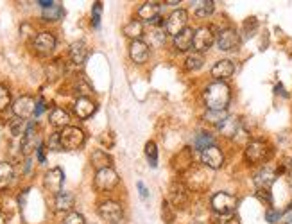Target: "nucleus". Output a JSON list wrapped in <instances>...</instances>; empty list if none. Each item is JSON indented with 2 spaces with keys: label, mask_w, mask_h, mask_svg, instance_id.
<instances>
[{
  "label": "nucleus",
  "mask_w": 292,
  "mask_h": 224,
  "mask_svg": "<svg viewBox=\"0 0 292 224\" xmlns=\"http://www.w3.org/2000/svg\"><path fill=\"white\" fill-rule=\"evenodd\" d=\"M203 101L210 112H226L231 101V88L224 81H213L204 88Z\"/></svg>",
  "instance_id": "nucleus-1"
},
{
  "label": "nucleus",
  "mask_w": 292,
  "mask_h": 224,
  "mask_svg": "<svg viewBox=\"0 0 292 224\" xmlns=\"http://www.w3.org/2000/svg\"><path fill=\"white\" fill-rule=\"evenodd\" d=\"M210 205H212V210L219 217H231L233 212L237 210V206H239V199L230 192H217L212 196Z\"/></svg>",
  "instance_id": "nucleus-2"
},
{
  "label": "nucleus",
  "mask_w": 292,
  "mask_h": 224,
  "mask_svg": "<svg viewBox=\"0 0 292 224\" xmlns=\"http://www.w3.org/2000/svg\"><path fill=\"white\" fill-rule=\"evenodd\" d=\"M244 154H245V160L249 164H264V162H267L271 158L273 147L269 145V142L262 140V138H256V140L247 142Z\"/></svg>",
  "instance_id": "nucleus-3"
},
{
  "label": "nucleus",
  "mask_w": 292,
  "mask_h": 224,
  "mask_svg": "<svg viewBox=\"0 0 292 224\" xmlns=\"http://www.w3.org/2000/svg\"><path fill=\"white\" fill-rule=\"evenodd\" d=\"M59 140H61L63 149L76 151L85 144V131L81 129V127L68 126V127H65V129L59 131Z\"/></svg>",
  "instance_id": "nucleus-4"
},
{
  "label": "nucleus",
  "mask_w": 292,
  "mask_h": 224,
  "mask_svg": "<svg viewBox=\"0 0 292 224\" xmlns=\"http://www.w3.org/2000/svg\"><path fill=\"white\" fill-rule=\"evenodd\" d=\"M187 24H189V13L185 9H176L167 16L163 27H165L167 34L176 38L179 33H183L185 29H187Z\"/></svg>",
  "instance_id": "nucleus-5"
},
{
  "label": "nucleus",
  "mask_w": 292,
  "mask_h": 224,
  "mask_svg": "<svg viewBox=\"0 0 292 224\" xmlns=\"http://www.w3.org/2000/svg\"><path fill=\"white\" fill-rule=\"evenodd\" d=\"M99 215L102 217V221L109 224H118L120 221L124 219V210L122 205L117 203V201H102L99 205Z\"/></svg>",
  "instance_id": "nucleus-6"
},
{
  "label": "nucleus",
  "mask_w": 292,
  "mask_h": 224,
  "mask_svg": "<svg viewBox=\"0 0 292 224\" xmlns=\"http://www.w3.org/2000/svg\"><path fill=\"white\" fill-rule=\"evenodd\" d=\"M241 45V36L233 27H226L217 34V47L222 52H233Z\"/></svg>",
  "instance_id": "nucleus-7"
},
{
  "label": "nucleus",
  "mask_w": 292,
  "mask_h": 224,
  "mask_svg": "<svg viewBox=\"0 0 292 224\" xmlns=\"http://www.w3.org/2000/svg\"><path fill=\"white\" fill-rule=\"evenodd\" d=\"M213 42H215V34H213V29L208 27V25H203V27L195 29L192 49L195 52H199V54H203V52H206L208 49L212 47Z\"/></svg>",
  "instance_id": "nucleus-8"
},
{
  "label": "nucleus",
  "mask_w": 292,
  "mask_h": 224,
  "mask_svg": "<svg viewBox=\"0 0 292 224\" xmlns=\"http://www.w3.org/2000/svg\"><path fill=\"white\" fill-rule=\"evenodd\" d=\"M95 188L100 192H108V190H113L115 187L118 185V174L115 172L113 168H102V170H97L95 174Z\"/></svg>",
  "instance_id": "nucleus-9"
},
{
  "label": "nucleus",
  "mask_w": 292,
  "mask_h": 224,
  "mask_svg": "<svg viewBox=\"0 0 292 224\" xmlns=\"http://www.w3.org/2000/svg\"><path fill=\"white\" fill-rule=\"evenodd\" d=\"M34 110H36V101L29 95H22L13 103V113L16 115V118H22V120L33 117Z\"/></svg>",
  "instance_id": "nucleus-10"
},
{
  "label": "nucleus",
  "mask_w": 292,
  "mask_h": 224,
  "mask_svg": "<svg viewBox=\"0 0 292 224\" xmlns=\"http://www.w3.org/2000/svg\"><path fill=\"white\" fill-rule=\"evenodd\" d=\"M201 162H203L204 167L217 170V168H221L224 165V154L217 145H210L204 151H201Z\"/></svg>",
  "instance_id": "nucleus-11"
},
{
  "label": "nucleus",
  "mask_w": 292,
  "mask_h": 224,
  "mask_svg": "<svg viewBox=\"0 0 292 224\" xmlns=\"http://www.w3.org/2000/svg\"><path fill=\"white\" fill-rule=\"evenodd\" d=\"M33 47L38 54H50L56 49V36L49 31H42L34 36L33 40Z\"/></svg>",
  "instance_id": "nucleus-12"
},
{
  "label": "nucleus",
  "mask_w": 292,
  "mask_h": 224,
  "mask_svg": "<svg viewBox=\"0 0 292 224\" xmlns=\"http://www.w3.org/2000/svg\"><path fill=\"white\" fill-rule=\"evenodd\" d=\"M43 183H45V188L56 196V194H59L63 188V183H65V172H63L59 167L50 168V170L45 174V177H43Z\"/></svg>",
  "instance_id": "nucleus-13"
},
{
  "label": "nucleus",
  "mask_w": 292,
  "mask_h": 224,
  "mask_svg": "<svg viewBox=\"0 0 292 224\" xmlns=\"http://www.w3.org/2000/svg\"><path fill=\"white\" fill-rule=\"evenodd\" d=\"M22 153L25 154V156H29V154L33 153V151L38 149V135H36V124L34 122H29L27 124V129H25L24 136H22Z\"/></svg>",
  "instance_id": "nucleus-14"
},
{
  "label": "nucleus",
  "mask_w": 292,
  "mask_h": 224,
  "mask_svg": "<svg viewBox=\"0 0 292 224\" xmlns=\"http://www.w3.org/2000/svg\"><path fill=\"white\" fill-rule=\"evenodd\" d=\"M169 197H170V203L178 208H185L187 203H189V188L185 187L183 183H172L170 185V190H169Z\"/></svg>",
  "instance_id": "nucleus-15"
},
{
  "label": "nucleus",
  "mask_w": 292,
  "mask_h": 224,
  "mask_svg": "<svg viewBox=\"0 0 292 224\" xmlns=\"http://www.w3.org/2000/svg\"><path fill=\"white\" fill-rule=\"evenodd\" d=\"M149 54H151L149 45H147L146 42H142V40L131 42V45H129V56H131L133 63H137V65H144V63H147Z\"/></svg>",
  "instance_id": "nucleus-16"
},
{
  "label": "nucleus",
  "mask_w": 292,
  "mask_h": 224,
  "mask_svg": "<svg viewBox=\"0 0 292 224\" xmlns=\"http://www.w3.org/2000/svg\"><path fill=\"white\" fill-rule=\"evenodd\" d=\"M210 74H212V77H215L217 81L228 79V77H231V75L235 74V63H233L231 59L217 61L215 65L212 66Z\"/></svg>",
  "instance_id": "nucleus-17"
},
{
  "label": "nucleus",
  "mask_w": 292,
  "mask_h": 224,
  "mask_svg": "<svg viewBox=\"0 0 292 224\" xmlns=\"http://www.w3.org/2000/svg\"><path fill=\"white\" fill-rule=\"evenodd\" d=\"M274 181H276V170L271 167L260 168L258 172L254 174V185L258 187V190H269Z\"/></svg>",
  "instance_id": "nucleus-18"
},
{
  "label": "nucleus",
  "mask_w": 292,
  "mask_h": 224,
  "mask_svg": "<svg viewBox=\"0 0 292 224\" xmlns=\"http://www.w3.org/2000/svg\"><path fill=\"white\" fill-rule=\"evenodd\" d=\"M95 110H97V104L90 97H79L76 101V104H74V113H76L81 120L92 117L95 113Z\"/></svg>",
  "instance_id": "nucleus-19"
},
{
  "label": "nucleus",
  "mask_w": 292,
  "mask_h": 224,
  "mask_svg": "<svg viewBox=\"0 0 292 224\" xmlns=\"http://www.w3.org/2000/svg\"><path fill=\"white\" fill-rule=\"evenodd\" d=\"M160 9H161L160 2H146L138 9V18L152 24V22H156V20L160 18Z\"/></svg>",
  "instance_id": "nucleus-20"
},
{
  "label": "nucleus",
  "mask_w": 292,
  "mask_h": 224,
  "mask_svg": "<svg viewBox=\"0 0 292 224\" xmlns=\"http://www.w3.org/2000/svg\"><path fill=\"white\" fill-rule=\"evenodd\" d=\"M68 57H70V61L76 66L83 65V63L86 61V57H88V49H86L85 43L83 42L72 43L70 49H68Z\"/></svg>",
  "instance_id": "nucleus-21"
},
{
  "label": "nucleus",
  "mask_w": 292,
  "mask_h": 224,
  "mask_svg": "<svg viewBox=\"0 0 292 224\" xmlns=\"http://www.w3.org/2000/svg\"><path fill=\"white\" fill-rule=\"evenodd\" d=\"M76 197L72 192H59L54 197V210L56 212H70L74 208Z\"/></svg>",
  "instance_id": "nucleus-22"
},
{
  "label": "nucleus",
  "mask_w": 292,
  "mask_h": 224,
  "mask_svg": "<svg viewBox=\"0 0 292 224\" xmlns=\"http://www.w3.org/2000/svg\"><path fill=\"white\" fill-rule=\"evenodd\" d=\"M194 34H195V31L190 27H187L183 31V33H179L178 36L174 38V47L176 51L179 52H187L192 49V43H194Z\"/></svg>",
  "instance_id": "nucleus-23"
},
{
  "label": "nucleus",
  "mask_w": 292,
  "mask_h": 224,
  "mask_svg": "<svg viewBox=\"0 0 292 224\" xmlns=\"http://www.w3.org/2000/svg\"><path fill=\"white\" fill-rule=\"evenodd\" d=\"M49 122H50L54 127L65 129V127L70 126V115H68V112L63 110V108H54L50 112V115H49Z\"/></svg>",
  "instance_id": "nucleus-24"
},
{
  "label": "nucleus",
  "mask_w": 292,
  "mask_h": 224,
  "mask_svg": "<svg viewBox=\"0 0 292 224\" xmlns=\"http://www.w3.org/2000/svg\"><path fill=\"white\" fill-rule=\"evenodd\" d=\"M92 165H94L97 170H102V168H109L111 167V156H109L106 151L97 149L92 153Z\"/></svg>",
  "instance_id": "nucleus-25"
},
{
  "label": "nucleus",
  "mask_w": 292,
  "mask_h": 224,
  "mask_svg": "<svg viewBox=\"0 0 292 224\" xmlns=\"http://www.w3.org/2000/svg\"><path fill=\"white\" fill-rule=\"evenodd\" d=\"M124 34H126L127 38H131L133 42L140 40L142 34H144V25H142L140 20H137V18L129 20V22L124 25Z\"/></svg>",
  "instance_id": "nucleus-26"
},
{
  "label": "nucleus",
  "mask_w": 292,
  "mask_h": 224,
  "mask_svg": "<svg viewBox=\"0 0 292 224\" xmlns=\"http://www.w3.org/2000/svg\"><path fill=\"white\" fill-rule=\"evenodd\" d=\"M178 162H181V164L176 167V170H178V172H185L187 168L192 167V164H194L192 149H189V147H187V149H181V153H178V156L172 160V164H178Z\"/></svg>",
  "instance_id": "nucleus-27"
},
{
  "label": "nucleus",
  "mask_w": 292,
  "mask_h": 224,
  "mask_svg": "<svg viewBox=\"0 0 292 224\" xmlns=\"http://www.w3.org/2000/svg\"><path fill=\"white\" fill-rule=\"evenodd\" d=\"M14 177V168L9 162H0V190L7 188Z\"/></svg>",
  "instance_id": "nucleus-28"
},
{
  "label": "nucleus",
  "mask_w": 292,
  "mask_h": 224,
  "mask_svg": "<svg viewBox=\"0 0 292 224\" xmlns=\"http://www.w3.org/2000/svg\"><path fill=\"white\" fill-rule=\"evenodd\" d=\"M210 145H215V136L212 133H206V131H201L195 135L194 138V149L195 151H204Z\"/></svg>",
  "instance_id": "nucleus-29"
},
{
  "label": "nucleus",
  "mask_w": 292,
  "mask_h": 224,
  "mask_svg": "<svg viewBox=\"0 0 292 224\" xmlns=\"http://www.w3.org/2000/svg\"><path fill=\"white\" fill-rule=\"evenodd\" d=\"M215 11V4L210 0H201V2H194V13L197 18H208L210 14Z\"/></svg>",
  "instance_id": "nucleus-30"
},
{
  "label": "nucleus",
  "mask_w": 292,
  "mask_h": 224,
  "mask_svg": "<svg viewBox=\"0 0 292 224\" xmlns=\"http://www.w3.org/2000/svg\"><path fill=\"white\" fill-rule=\"evenodd\" d=\"M203 65H204V57H203V54H199V52H194V54L187 56V59H185V68L190 72H195V70H199V68H203Z\"/></svg>",
  "instance_id": "nucleus-31"
},
{
  "label": "nucleus",
  "mask_w": 292,
  "mask_h": 224,
  "mask_svg": "<svg viewBox=\"0 0 292 224\" xmlns=\"http://www.w3.org/2000/svg\"><path fill=\"white\" fill-rule=\"evenodd\" d=\"M219 129H221L226 136H237L239 135V131H241V122L237 120V118H233V117H228L226 122H224Z\"/></svg>",
  "instance_id": "nucleus-32"
},
{
  "label": "nucleus",
  "mask_w": 292,
  "mask_h": 224,
  "mask_svg": "<svg viewBox=\"0 0 292 224\" xmlns=\"http://www.w3.org/2000/svg\"><path fill=\"white\" fill-rule=\"evenodd\" d=\"M63 14H65V11H63V7L59 4H54L52 7H49V9H43V20H47V22H57V20L63 18Z\"/></svg>",
  "instance_id": "nucleus-33"
},
{
  "label": "nucleus",
  "mask_w": 292,
  "mask_h": 224,
  "mask_svg": "<svg viewBox=\"0 0 292 224\" xmlns=\"http://www.w3.org/2000/svg\"><path fill=\"white\" fill-rule=\"evenodd\" d=\"M228 118V113L226 112H210L208 110V113L204 115V120L208 122V124H212V126H217L221 127L224 122H226Z\"/></svg>",
  "instance_id": "nucleus-34"
},
{
  "label": "nucleus",
  "mask_w": 292,
  "mask_h": 224,
  "mask_svg": "<svg viewBox=\"0 0 292 224\" xmlns=\"http://www.w3.org/2000/svg\"><path fill=\"white\" fill-rule=\"evenodd\" d=\"M74 90H76V94L79 95V97H88V95L92 94V86L86 83L85 77H77L76 83H74Z\"/></svg>",
  "instance_id": "nucleus-35"
},
{
  "label": "nucleus",
  "mask_w": 292,
  "mask_h": 224,
  "mask_svg": "<svg viewBox=\"0 0 292 224\" xmlns=\"http://www.w3.org/2000/svg\"><path fill=\"white\" fill-rule=\"evenodd\" d=\"M146 156H147V160H149V165H151V167H156V165H158V147H156L154 142H147Z\"/></svg>",
  "instance_id": "nucleus-36"
},
{
  "label": "nucleus",
  "mask_w": 292,
  "mask_h": 224,
  "mask_svg": "<svg viewBox=\"0 0 292 224\" xmlns=\"http://www.w3.org/2000/svg\"><path fill=\"white\" fill-rule=\"evenodd\" d=\"M11 135L13 136H24L25 129H27V122L22 120V118H14L13 122L9 124Z\"/></svg>",
  "instance_id": "nucleus-37"
},
{
  "label": "nucleus",
  "mask_w": 292,
  "mask_h": 224,
  "mask_svg": "<svg viewBox=\"0 0 292 224\" xmlns=\"http://www.w3.org/2000/svg\"><path fill=\"white\" fill-rule=\"evenodd\" d=\"M11 103V94H9V90L5 88V86H2L0 84V112L2 110H5V108L9 106Z\"/></svg>",
  "instance_id": "nucleus-38"
},
{
  "label": "nucleus",
  "mask_w": 292,
  "mask_h": 224,
  "mask_svg": "<svg viewBox=\"0 0 292 224\" xmlns=\"http://www.w3.org/2000/svg\"><path fill=\"white\" fill-rule=\"evenodd\" d=\"M100 13H102V4H100V2H95L94 11H92V25H94L95 29L100 25Z\"/></svg>",
  "instance_id": "nucleus-39"
},
{
  "label": "nucleus",
  "mask_w": 292,
  "mask_h": 224,
  "mask_svg": "<svg viewBox=\"0 0 292 224\" xmlns=\"http://www.w3.org/2000/svg\"><path fill=\"white\" fill-rule=\"evenodd\" d=\"M63 224H86V223H85V217H83L81 214H77V212H70V214L63 219Z\"/></svg>",
  "instance_id": "nucleus-40"
},
{
  "label": "nucleus",
  "mask_w": 292,
  "mask_h": 224,
  "mask_svg": "<svg viewBox=\"0 0 292 224\" xmlns=\"http://www.w3.org/2000/svg\"><path fill=\"white\" fill-rule=\"evenodd\" d=\"M49 149L52 151H61V140H59V133H52L49 138Z\"/></svg>",
  "instance_id": "nucleus-41"
},
{
  "label": "nucleus",
  "mask_w": 292,
  "mask_h": 224,
  "mask_svg": "<svg viewBox=\"0 0 292 224\" xmlns=\"http://www.w3.org/2000/svg\"><path fill=\"white\" fill-rule=\"evenodd\" d=\"M258 27V22H256V18H247L244 22V33L247 34V36H251V34L254 33V29Z\"/></svg>",
  "instance_id": "nucleus-42"
},
{
  "label": "nucleus",
  "mask_w": 292,
  "mask_h": 224,
  "mask_svg": "<svg viewBox=\"0 0 292 224\" xmlns=\"http://www.w3.org/2000/svg\"><path fill=\"white\" fill-rule=\"evenodd\" d=\"M163 219H165V223H169V224L174 221L172 206H170V203H167V201H163Z\"/></svg>",
  "instance_id": "nucleus-43"
},
{
  "label": "nucleus",
  "mask_w": 292,
  "mask_h": 224,
  "mask_svg": "<svg viewBox=\"0 0 292 224\" xmlns=\"http://www.w3.org/2000/svg\"><path fill=\"white\" fill-rule=\"evenodd\" d=\"M280 217H282V214L280 212H276V210H273V208H269L267 212H265V219H267V223H278L280 221Z\"/></svg>",
  "instance_id": "nucleus-44"
},
{
  "label": "nucleus",
  "mask_w": 292,
  "mask_h": 224,
  "mask_svg": "<svg viewBox=\"0 0 292 224\" xmlns=\"http://www.w3.org/2000/svg\"><path fill=\"white\" fill-rule=\"evenodd\" d=\"M256 197L264 201L265 205H273V197H271V192L269 190H258L256 192Z\"/></svg>",
  "instance_id": "nucleus-45"
},
{
  "label": "nucleus",
  "mask_w": 292,
  "mask_h": 224,
  "mask_svg": "<svg viewBox=\"0 0 292 224\" xmlns=\"http://www.w3.org/2000/svg\"><path fill=\"white\" fill-rule=\"evenodd\" d=\"M45 101H43V99H38V101H36V110H34V117H40V115H42L43 112H45Z\"/></svg>",
  "instance_id": "nucleus-46"
},
{
  "label": "nucleus",
  "mask_w": 292,
  "mask_h": 224,
  "mask_svg": "<svg viewBox=\"0 0 292 224\" xmlns=\"http://www.w3.org/2000/svg\"><path fill=\"white\" fill-rule=\"evenodd\" d=\"M36 156H38L40 164H45V147H43V144L38 145V149H36Z\"/></svg>",
  "instance_id": "nucleus-47"
},
{
  "label": "nucleus",
  "mask_w": 292,
  "mask_h": 224,
  "mask_svg": "<svg viewBox=\"0 0 292 224\" xmlns=\"http://www.w3.org/2000/svg\"><path fill=\"white\" fill-rule=\"evenodd\" d=\"M137 187H138V192H140V196L144 197V199H147V196H149V192H147V187L144 185V181H138V183H137Z\"/></svg>",
  "instance_id": "nucleus-48"
},
{
  "label": "nucleus",
  "mask_w": 292,
  "mask_h": 224,
  "mask_svg": "<svg viewBox=\"0 0 292 224\" xmlns=\"http://www.w3.org/2000/svg\"><path fill=\"white\" fill-rule=\"evenodd\" d=\"M54 4H56V2H52V0H38V5L42 9H49V7H52Z\"/></svg>",
  "instance_id": "nucleus-49"
},
{
  "label": "nucleus",
  "mask_w": 292,
  "mask_h": 224,
  "mask_svg": "<svg viewBox=\"0 0 292 224\" xmlns=\"http://www.w3.org/2000/svg\"><path fill=\"white\" fill-rule=\"evenodd\" d=\"M274 90H276V94H278V95H283V97H287V94H285V90H283L282 84H276V88H274Z\"/></svg>",
  "instance_id": "nucleus-50"
},
{
  "label": "nucleus",
  "mask_w": 292,
  "mask_h": 224,
  "mask_svg": "<svg viewBox=\"0 0 292 224\" xmlns=\"http://www.w3.org/2000/svg\"><path fill=\"white\" fill-rule=\"evenodd\" d=\"M192 224H203V223H201V221H194Z\"/></svg>",
  "instance_id": "nucleus-51"
}]
</instances>
